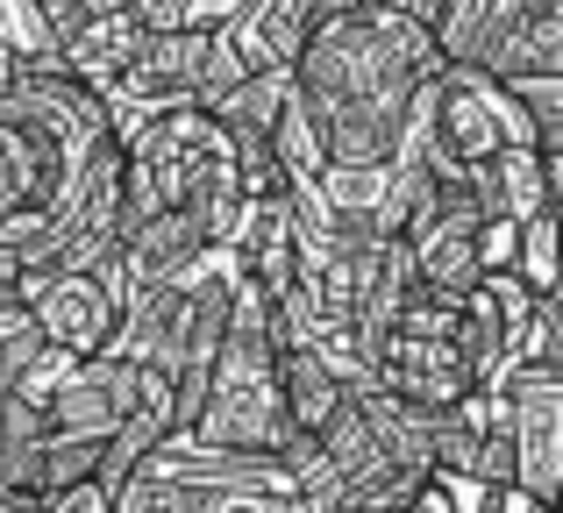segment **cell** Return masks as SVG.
<instances>
[{
	"label": "cell",
	"mask_w": 563,
	"mask_h": 513,
	"mask_svg": "<svg viewBox=\"0 0 563 513\" xmlns=\"http://www.w3.org/2000/svg\"><path fill=\"white\" fill-rule=\"evenodd\" d=\"M550 222H556V278H563V200L550 208Z\"/></svg>",
	"instance_id": "ba28073f"
},
{
	"label": "cell",
	"mask_w": 563,
	"mask_h": 513,
	"mask_svg": "<svg viewBox=\"0 0 563 513\" xmlns=\"http://www.w3.org/2000/svg\"><path fill=\"white\" fill-rule=\"evenodd\" d=\"M528 314H536V292L514 271H485L478 286L464 292V343H471V357H478L485 378L514 357V335H521Z\"/></svg>",
	"instance_id": "3957f363"
},
{
	"label": "cell",
	"mask_w": 563,
	"mask_h": 513,
	"mask_svg": "<svg viewBox=\"0 0 563 513\" xmlns=\"http://www.w3.org/2000/svg\"><path fill=\"white\" fill-rule=\"evenodd\" d=\"M507 143H536V122L485 79V65L435 86V157H450V165H485V157H499Z\"/></svg>",
	"instance_id": "7a4b0ae2"
},
{
	"label": "cell",
	"mask_w": 563,
	"mask_h": 513,
	"mask_svg": "<svg viewBox=\"0 0 563 513\" xmlns=\"http://www.w3.org/2000/svg\"><path fill=\"white\" fill-rule=\"evenodd\" d=\"M22 300H29V314L43 321L51 349H71V357L114 349L122 314H129V292H122V271H114V264H57V271H29Z\"/></svg>",
	"instance_id": "6da1fadb"
},
{
	"label": "cell",
	"mask_w": 563,
	"mask_h": 513,
	"mask_svg": "<svg viewBox=\"0 0 563 513\" xmlns=\"http://www.w3.org/2000/svg\"><path fill=\"white\" fill-rule=\"evenodd\" d=\"M51 357V335L29 314V300H0V392L29 386V371Z\"/></svg>",
	"instance_id": "5b68a950"
},
{
	"label": "cell",
	"mask_w": 563,
	"mask_h": 513,
	"mask_svg": "<svg viewBox=\"0 0 563 513\" xmlns=\"http://www.w3.org/2000/svg\"><path fill=\"white\" fill-rule=\"evenodd\" d=\"M372 8H393V14H413V22H442V0H372Z\"/></svg>",
	"instance_id": "52a82bcc"
},
{
	"label": "cell",
	"mask_w": 563,
	"mask_h": 513,
	"mask_svg": "<svg viewBox=\"0 0 563 513\" xmlns=\"http://www.w3.org/2000/svg\"><path fill=\"white\" fill-rule=\"evenodd\" d=\"M8 79H14V57H8V51H0V93H8Z\"/></svg>",
	"instance_id": "9c48e42d"
},
{
	"label": "cell",
	"mask_w": 563,
	"mask_h": 513,
	"mask_svg": "<svg viewBox=\"0 0 563 513\" xmlns=\"http://www.w3.org/2000/svg\"><path fill=\"white\" fill-rule=\"evenodd\" d=\"M136 43H143V22L129 14V0H122V8H108V14H93V22L71 29V36L57 43V65H65L71 79H86L93 93H108V86L129 71Z\"/></svg>",
	"instance_id": "277c9868"
},
{
	"label": "cell",
	"mask_w": 563,
	"mask_h": 513,
	"mask_svg": "<svg viewBox=\"0 0 563 513\" xmlns=\"http://www.w3.org/2000/svg\"><path fill=\"white\" fill-rule=\"evenodd\" d=\"M0 51L14 65H57V29L43 0H0Z\"/></svg>",
	"instance_id": "8992f818"
}]
</instances>
